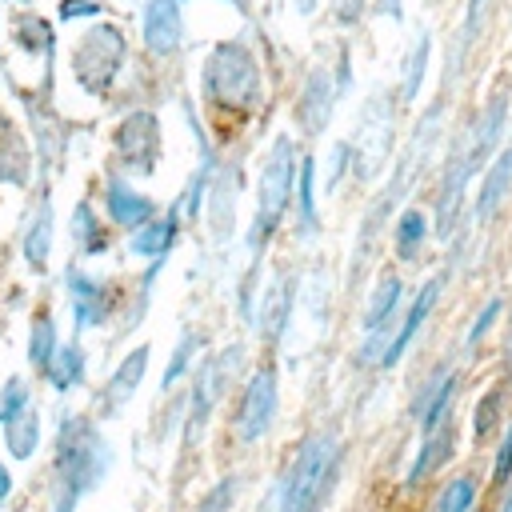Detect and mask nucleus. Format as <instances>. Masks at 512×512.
<instances>
[{
	"label": "nucleus",
	"mask_w": 512,
	"mask_h": 512,
	"mask_svg": "<svg viewBox=\"0 0 512 512\" xmlns=\"http://www.w3.org/2000/svg\"><path fill=\"white\" fill-rule=\"evenodd\" d=\"M340 444L332 432H316L296 448V460L288 464L276 496V512H320L336 468H340Z\"/></svg>",
	"instance_id": "f257e3e1"
},
{
	"label": "nucleus",
	"mask_w": 512,
	"mask_h": 512,
	"mask_svg": "<svg viewBox=\"0 0 512 512\" xmlns=\"http://www.w3.org/2000/svg\"><path fill=\"white\" fill-rule=\"evenodd\" d=\"M108 468V448L100 440V432L80 420V416H64L60 424V452H56V480H60V496L52 512H72L76 500L100 484Z\"/></svg>",
	"instance_id": "f03ea898"
},
{
	"label": "nucleus",
	"mask_w": 512,
	"mask_h": 512,
	"mask_svg": "<svg viewBox=\"0 0 512 512\" xmlns=\"http://www.w3.org/2000/svg\"><path fill=\"white\" fill-rule=\"evenodd\" d=\"M296 192V148L288 136H276L264 168H260V184H256V228H252V248H264L268 236L276 232V224L284 220L288 204Z\"/></svg>",
	"instance_id": "7ed1b4c3"
},
{
	"label": "nucleus",
	"mask_w": 512,
	"mask_h": 512,
	"mask_svg": "<svg viewBox=\"0 0 512 512\" xmlns=\"http://www.w3.org/2000/svg\"><path fill=\"white\" fill-rule=\"evenodd\" d=\"M204 96L232 108H252L260 100V68L244 44H220L204 64Z\"/></svg>",
	"instance_id": "20e7f679"
},
{
	"label": "nucleus",
	"mask_w": 512,
	"mask_h": 512,
	"mask_svg": "<svg viewBox=\"0 0 512 512\" xmlns=\"http://www.w3.org/2000/svg\"><path fill=\"white\" fill-rule=\"evenodd\" d=\"M472 160H468V128L456 136V148L448 156L444 180H440V196H436V236H452L460 224V208H464V188L472 180Z\"/></svg>",
	"instance_id": "39448f33"
},
{
	"label": "nucleus",
	"mask_w": 512,
	"mask_h": 512,
	"mask_svg": "<svg viewBox=\"0 0 512 512\" xmlns=\"http://www.w3.org/2000/svg\"><path fill=\"white\" fill-rule=\"evenodd\" d=\"M392 148V104H388V92H376V100H368L364 116H360V132H356V160H360V176H372L384 156Z\"/></svg>",
	"instance_id": "423d86ee"
},
{
	"label": "nucleus",
	"mask_w": 512,
	"mask_h": 512,
	"mask_svg": "<svg viewBox=\"0 0 512 512\" xmlns=\"http://www.w3.org/2000/svg\"><path fill=\"white\" fill-rule=\"evenodd\" d=\"M240 368V348H228V356H208L204 364H200V372H196V380H192V416H188V432L196 436L204 424H208V416H212V408H216V400L224 396V388H228V380H232V372Z\"/></svg>",
	"instance_id": "0eeeda50"
},
{
	"label": "nucleus",
	"mask_w": 512,
	"mask_h": 512,
	"mask_svg": "<svg viewBox=\"0 0 512 512\" xmlns=\"http://www.w3.org/2000/svg\"><path fill=\"white\" fill-rule=\"evenodd\" d=\"M272 416H276V372L272 368H260L248 380L244 396H240V412H236L240 444H256L272 428Z\"/></svg>",
	"instance_id": "6e6552de"
},
{
	"label": "nucleus",
	"mask_w": 512,
	"mask_h": 512,
	"mask_svg": "<svg viewBox=\"0 0 512 512\" xmlns=\"http://www.w3.org/2000/svg\"><path fill=\"white\" fill-rule=\"evenodd\" d=\"M120 60H124V36L116 28H92L84 36V44L76 48V72H84L88 64H96V76H92L88 92H104L108 80L116 76Z\"/></svg>",
	"instance_id": "1a4fd4ad"
},
{
	"label": "nucleus",
	"mask_w": 512,
	"mask_h": 512,
	"mask_svg": "<svg viewBox=\"0 0 512 512\" xmlns=\"http://www.w3.org/2000/svg\"><path fill=\"white\" fill-rule=\"evenodd\" d=\"M504 128H508V92H496V96L480 108L476 124L468 128V160H472L476 172H480L484 164H492V156L500 152Z\"/></svg>",
	"instance_id": "9d476101"
},
{
	"label": "nucleus",
	"mask_w": 512,
	"mask_h": 512,
	"mask_svg": "<svg viewBox=\"0 0 512 512\" xmlns=\"http://www.w3.org/2000/svg\"><path fill=\"white\" fill-rule=\"evenodd\" d=\"M508 192H512V144H504L492 156V164L484 168V180H480V192H476V204H472V224L484 228L500 212Z\"/></svg>",
	"instance_id": "9b49d317"
},
{
	"label": "nucleus",
	"mask_w": 512,
	"mask_h": 512,
	"mask_svg": "<svg viewBox=\"0 0 512 512\" xmlns=\"http://www.w3.org/2000/svg\"><path fill=\"white\" fill-rule=\"evenodd\" d=\"M120 152H124V164H132L136 172H152L156 164V148H160V128H156V116L152 112H136L120 124Z\"/></svg>",
	"instance_id": "f8f14e48"
},
{
	"label": "nucleus",
	"mask_w": 512,
	"mask_h": 512,
	"mask_svg": "<svg viewBox=\"0 0 512 512\" xmlns=\"http://www.w3.org/2000/svg\"><path fill=\"white\" fill-rule=\"evenodd\" d=\"M440 288H444V276H436V280H428L420 292H416V300L408 304V312H404V320H400V328L392 332V344H388V352H384V368H392L400 356H404V348L416 340V332L424 328V320H428V312H432V304H436V296H440Z\"/></svg>",
	"instance_id": "ddd939ff"
},
{
	"label": "nucleus",
	"mask_w": 512,
	"mask_h": 512,
	"mask_svg": "<svg viewBox=\"0 0 512 512\" xmlns=\"http://www.w3.org/2000/svg\"><path fill=\"white\" fill-rule=\"evenodd\" d=\"M180 32H184V24H180V0H152L148 12H144V40H148V48L160 52V56H168L180 44Z\"/></svg>",
	"instance_id": "4468645a"
},
{
	"label": "nucleus",
	"mask_w": 512,
	"mask_h": 512,
	"mask_svg": "<svg viewBox=\"0 0 512 512\" xmlns=\"http://www.w3.org/2000/svg\"><path fill=\"white\" fill-rule=\"evenodd\" d=\"M104 200H108V216L120 224V228H144L148 220H152V212H156V204L148 200V196H140V192H132L124 180H108V192H104Z\"/></svg>",
	"instance_id": "2eb2a0df"
},
{
	"label": "nucleus",
	"mask_w": 512,
	"mask_h": 512,
	"mask_svg": "<svg viewBox=\"0 0 512 512\" xmlns=\"http://www.w3.org/2000/svg\"><path fill=\"white\" fill-rule=\"evenodd\" d=\"M452 444H456V432H452V420L448 424H440L436 432H428L424 436V444H420V452H416V460H412V468H408V476H404V484L408 488H416V484H424L448 456H452Z\"/></svg>",
	"instance_id": "dca6fc26"
},
{
	"label": "nucleus",
	"mask_w": 512,
	"mask_h": 512,
	"mask_svg": "<svg viewBox=\"0 0 512 512\" xmlns=\"http://www.w3.org/2000/svg\"><path fill=\"white\" fill-rule=\"evenodd\" d=\"M332 100H336V92H332V84H328V72H324V68L312 72L308 84H304V96H300V104H296V116H300L304 132H320V128L328 124Z\"/></svg>",
	"instance_id": "f3484780"
},
{
	"label": "nucleus",
	"mask_w": 512,
	"mask_h": 512,
	"mask_svg": "<svg viewBox=\"0 0 512 512\" xmlns=\"http://www.w3.org/2000/svg\"><path fill=\"white\" fill-rule=\"evenodd\" d=\"M68 284H72V308H76V328L100 324V320L108 316V308H112V292H108L104 284H96V280L80 276V272H72V276H68Z\"/></svg>",
	"instance_id": "a211bd4d"
},
{
	"label": "nucleus",
	"mask_w": 512,
	"mask_h": 512,
	"mask_svg": "<svg viewBox=\"0 0 512 512\" xmlns=\"http://www.w3.org/2000/svg\"><path fill=\"white\" fill-rule=\"evenodd\" d=\"M144 368H148V348H136V352L116 368V376L108 380V392H104V408H108V412L124 408V400L136 392V384H140Z\"/></svg>",
	"instance_id": "6ab92c4d"
},
{
	"label": "nucleus",
	"mask_w": 512,
	"mask_h": 512,
	"mask_svg": "<svg viewBox=\"0 0 512 512\" xmlns=\"http://www.w3.org/2000/svg\"><path fill=\"white\" fill-rule=\"evenodd\" d=\"M172 240H176V212H168L164 220H152V224L136 228L128 244H132L136 256H164L172 248Z\"/></svg>",
	"instance_id": "aec40b11"
},
{
	"label": "nucleus",
	"mask_w": 512,
	"mask_h": 512,
	"mask_svg": "<svg viewBox=\"0 0 512 512\" xmlns=\"http://www.w3.org/2000/svg\"><path fill=\"white\" fill-rule=\"evenodd\" d=\"M428 240V220L420 208H404L400 220H396V256L400 260H416L420 248Z\"/></svg>",
	"instance_id": "412c9836"
},
{
	"label": "nucleus",
	"mask_w": 512,
	"mask_h": 512,
	"mask_svg": "<svg viewBox=\"0 0 512 512\" xmlns=\"http://www.w3.org/2000/svg\"><path fill=\"white\" fill-rule=\"evenodd\" d=\"M288 308H292V280H276L264 296V308H260V328L264 336H280L284 324H288Z\"/></svg>",
	"instance_id": "4be33fe9"
},
{
	"label": "nucleus",
	"mask_w": 512,
	"mask_h": 512,
	"mask_svg": "<svg viewBox=\"0 0 512 512\" xmlns=\"http://www.w3.org/2000/svg\"><path fill=\"white\" fill-rule=\"evenodd\" d=\"M4 440H8V452L12 456H28L36 448V412L28 404L4 420Z\"/></svg>",
	"instance_id": "5701e85b"
},
{
	"label": "nucleus",
	"mask_w": 512,
	"mask_h": 512,
	"mask_svg": "<svg viewBox=\"0 0 512 512\" xmlns=\"http://www.w3.org/2000/svg\"><path fill=\"white\" fill-rule=\"evenodd\" d=\"M428 32L416 28V40H412V52H408V64H404V84H400V100H416L420 84H424V64H428Z\"/></svg>",
	"instance_id": "b1692460"
},
{
	"label": "nucleus",
	"mask_w": 512,
	"mask_h": 512,
	"mask_svg": "<svg viewBox=\"0 0 512 512\" xmlns=\"http://www.w3.org/2000/svg\"><path fill=\"white\" fill-rule=\"evenodd\" d=\"M492 4H496V0H468V8H464V24H460V44H456V56H452V68H460L464 52H468V48L476 44V36L484 32V20H488Z\"/></svg>",
	"instance_id": "393cba45"
},
{
	"label": "nucleus",
	"mask_w": 512,
	"mask_h": 512,
	"mask_svg": "<svg viewBox=\"0 0 512 512\" xmlns=\"http://www.w3.org/2000/svg\"><path fill=\"white\" fill-rule=\"evenodd\" d=\"M48 380L56 384V388H72V384H80V376H84V356H80V348H56V356L48 360Z\"/></svg>",
	"instance_id": "a878e982"
},
{
	"label": "nucleus",
	"mask_w": 512,
	"mask_h": 512,
	"mask_svg": "<svg viewBox=\"0 0 512 512\" xmlns=\"http://www.w3.org/2000/svg\"><path fill=\"white\" fill-rule=\"evenodd\" d=\"M500 408H504V388H488V392L476 400V412H472V436H476V444L496 432Z\"/></svg>",
	"instance_id": "bb28decb"
},
{
	"label": "nucleus",
	"mask_w": 512,
	"mask_h": 512,
	"mask_svg": "<svg viewBox=\"0 0 512 512\" xmlns=\"http://www.w3.org/2000/svg\"><path fill=\"white\" fill-rule=\"evenodd\" d=\"M456 388H460V376H456V372H448V376H444V384H440V392L432 396V404H428V408H424V416H420L424 436H428V432H436V428L448 420L452 400H456Z\"/></svg>",
	"instance_id": "cd10ccee"
},
{
	"label": "nucleus",
	"mask_w": 512,
	"mask_h": 512,
	"mask_svg": "<svg viewBox=\"0 0 512 512\" xmlns=\"http://www.w3.org/2000/svg\"><path fill=\"white\" fill-rule=\"evenodd\" d=\"M476 504V480L472 476H456L444 484L440 500H436V512H472Z\"/></svg>",
	"instance_id": "c85d7f7f"
},
{
	"label": "nucleus",
	"mask_w": 512,
	"mask_h": 512,
	"mask_svg": "<svg viewBox=\"0 0 512 512\" xmlns=\"http://www.w3.org/2000/svg\"><path fill=\"white\" fill-rule=\"evenodd\" d=\"M232 204H236V176L220 180L216 192H212V232L216 236L232 232Z\"/></svg>",
	"instance_id": "c756f323"
},
{
	"label": "nucleus",
	"mask_w": 512,
	"mask_h": 512,
	"mask_svg": "<svg viewBox=\"0 0 512 512\" xmlns=\"http://www.w3.org/2000/svg\"><path fill=\"white\" fill-rule=\"evenodd\" d=\"M296 200H300V232H316V188H312V160L300 164V180H296Z\"/></svg>",
	"instance_id": "7c9ffc66"
},
{
	"label": "nucleus",
	"mask_w": 512,
	"mask_h": 512,
	"mask_svg": "<svg viewBox=\"0 0 512 512\" xmlns=\"http://www.w3.org/2000/svg\"><path fill=\"white\" fill-rule=\"evenodd\" d=\"M500 308H504V300H500V296H492V300L476 312V320H472V328H468V336H464V348H468V352H476V348H480V340L492 332V324H496Z\"/></svg>",
	"instance_id": "2f4dec72"
},
{
	"label": "nucleus",
	"mask_w": 512,
	"mask_h": 512,
	"mask_svg": "<svg viewBox=\"0 0 512 512\" xmlns=\"http://www.w3.org/2000/svg\"><path fill=\"white\" fill-rule=\"evenodd\" d=\"M52 356H56V332H52V320L40 316L36 328H32V360H36L40 368H48Z\"/></svg>",
	"instance_id": "473e14b6"
},
{
	"label": "nucleus",
	"mask_w": 512,
	"mask_h": 512,
	"mask_svg": "<svg viewBox=\"0 0 512 512\" xmlns=\"http://www.w3.org/2000/svg\"><path fill=\"white\" fill-rule=\"evenodd\" d=\"M52 216H48V200L40 204V216H36V236L28 232V260L40 268L44 264V256H48V236H52V224H48Z\"/></svg>",
	"instance_id": "72a5a7b5"
},
{
	"label": "nucleus",
	"mask_w": 512,
	"mask_h": 512,
	"mask_svg": "<svg viewBox=\"0 0 512 512\" xmlns=\"http://www.w3.org/2000/svg\"><path fill=\"white\" fill-rule=\"evenodd\" d=\"M72 232L80 236V244H84L88 252L104 248V232L96 228V220H92V208H88V204H80V208H76V228H72Z\"/></svg>",
	"instance_id": "f704fd0d"
},
{
	"label": "nucleus",
	"mask_w": 512,
	"mask_h": 512,
	"mask_svg": "<svg viewBox=\"0 0 512 512\" xmlns=\"http://www.w3.org/2000/svg\"><path fill=\"white\" fill-rule=\"evenodd\" d=\"M448 372H452L448 364H436V368H432V376L420 384V392H416V400H412V416H424V408L432 404V396L440 392V384H444V376H448Z\"/></svg>",
	"instance_id": "c9c22d12"
},
{
	"label": "nucleus",
	"mask_w": 512,
	"mask_h": 512,
	"mask_svg": "<svg viewBox=\"0 0 512 512\" xmlns=\"http://www.w3.org/2000/svg\"><path fill=\"white\" fill-rule=\"evenodd\" d=\"M512 480V424H508V432H504V440H500V448H496V460H492V484H508Z\"/></svg>",
	"instance_id": "e433bc0d"
},
{
	"label": "nucleus",
	"mask_w": 512,
	"mask_h": 512,
	"mask_svg": "<svg viewBox=\"0 0 512 512\" xmlns=\"http://www.w3.org/2000/svg\"><path fill=\"white\" fill-rule=\"evenodd\" d=\"M232 492H236V484H232V480H220V484L200 500V508H196V512H228Z\"/></svg>",
	"instance_id": "4c0bfd02"
},
{
	"label": "nucleus",
	"mask_w": 512,
	"mask_h": 512,
	"mask_svg": "<svg viewBox=\"0 0 512 512\" xmlns=\"http://www.w3.org/2000/svg\"><path fill=\"white\" fill-rule=\"evenodd\" d=\"M192 348H196V336H184V340H180V348H176V356H172V364H168V372H164V388L180 380V372L188 368V356H192Z\"/></svg>",
	"instance_id": "58836bf2"
},
{
	"label": "nucleus",
	"mask_w": 512,
	"mask_h": 512,
	"mask_svg": "<svg viewBox=\"0 0 512 512\" xmlns=\"http://www.w3.org/2000/svg\"><path fill=\"white\" fill-rule=\"evenodd\" d=\"M344 156H348V144H336V152H332V164H328V188L340 180V172H344Z\"/></svg>",
	"instance_id": "ea45409f"
},
{
	"label": "nucleus",
	"mask_w": 512,
	"mask_h": 512,
	"mask_svg": "<svg viewBox=\"0 0 512 512\" xmlns=\"http://www.w3.org/2000/svg\"><path fill=\"white\" fill-rule=\"evenodd\" d=\"M60 12H64V16H84V12H96V0H72V4H64Z\"/></svg>",
	"instance_id": "a19ab883"
},
{
	"label": "nucleus",
	"mask_w": 512,
	"mask_h": 512,
	"mask_svg": "<svg viewBox=\"0 0 512 512\" xmlns=\"http://www.w3.org/2000/svg\"><path fill=\"white\" fill-rule=\"evenodd\" d=\"M504 364H508V384H512V336H508V344H504Z\"/></svg>",
	"instance_id": "79ce46f5"
},
{
	"label": "nucleus",
	"mask_w": 512,
	"mask_h": 512,
	"mask_svg": "<svg viewBox=\"0 0 512 512\" xmlns=\"http://www.w3.org/2000/svg\"><path fill=\"white\" fill-rule=\"evenodd\" d=\"M8 488H12V484H8V472H4V468H0V500H4V496H8Z\"/></svg>",
	"instance_id": "37998d69"
},
{
	"label": "nucleus",
	"mask_w": 512,
	"mask_h": 512,
	"mask_svg": "<svg viewBox=\"0 0 512 512\" xmlns=\"http://www.w3.org/2000/svg\"><path fill=\"white\" fill-rule=\"evenodd\" d=\"M500 512H512V488L504 492V500H500Z\"/></svg>",
	"instance_id": "c03bdc74"
}]
</instances>
